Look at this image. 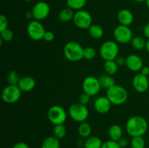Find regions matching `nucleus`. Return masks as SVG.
Returning <instances> with one entry per match:
<instances>
[{
    "label": "nucleus",
    "mask_w": 149,
    "mask_h": 148,
    "mask_svg": "<svg viewBox=\"0 0 149 148\" xmlns=\"http://www.w3.org/2000/svg\"><path fill=\"white\" fill-rule=\"evenodd\" d=\"M146 4L147 7L149 9V0H146Z\"/></svg>",
    "instance_id": "a18cd8bd"
},
{
    "label": "nucleus",
    "mask_w": 149,
    "mask_h": 148,
    "mask_svg": "<svg viewBox=\"0 0 149 148\" xmlns=\"http://www.w3.org/2000/svg\"><path fill=\"white\" fill-rule=\"evenodd\" d=\"M118 66L119 65L116 64L115 60H108L105 62L103 68H104V71L106 73V74L113 75L117 72Z\"/></svg>",
    "instance_id": "393cba45"
},
{
    "label": "nucleus",
    "mask_w": 149,
    "mask_h": 148,
    "mask_svg": "<svg viewBox=\"0 0 149 148\" xmlns=\"http://www.w3.org/2000/svg\"><path fill=\"white\" fill-rule=\"evenodd\" d=\"M20 79V78L19 76V74L15 71H10L7 77V83L9 84V85H17Z\"/></svg>",
    "instance_id": "c756f323"
},
{
    "label": "nucleus",
    "mask_w": 149,
    "mask_h": 148,
    "mask_svg": "<svg viewBox=\"0 0 149 148\" xmlns=\"http://www.w3.org/2000/svg\"><path fill=\"white\" fill-rule=\"evenodd\" d=\"M117 19L120 25L130 26L133 23L134 15L130 10L127 9H122L118 12Z\"/></svg>",
    "instance_id": "dca6fc26"
},
{
    "label": "nucleus",
    "mask_w": 149,
    "mask_h": 148,
    "mask_svg": "<svg viewBox=\"0 0 149 148\" xmlns=\"http://www.w3.org/2000/svg\"><path fill=\"white\" fill-rule=\"evenodd\" d=\"M132 86L138 93H145L149 87L148 76L142 74H136L132 78Z\"/></svg>",
    "instance_id": "ddd939ff"
},
{
    "label": "nucleus",
    "mask_w": 149,
    "mask_h": 148,
    "mask_svg": "<svg viewBox=\"0 0 149 148\" xmlns=\"http://www.w3.org/2000/svg\"><path fill=\"white\" fill-rule=\"evenodd\" d=\"M78 133L81 137L82 138H88L90 136L92 133V128L89 123L87 122H82L80 123L78 128Z\"/></svg>",
    "instance_id": "b1692460"
},
{
    "label": "nucleus",
    "mask_w": 149,
    "mask_h": 148,
    "mask_svg": "<svg viewBox=\"0 0 149 148\" xmlns=\"http://www.w3.org/2000/svg\"><path fill=\"white\" fill-rule=\"evenodd\" d=\"M131 148H145L146 142L143 136H134L130 141Z\"/></svg>",
    "instance_id": "c85d7f7f"
},
{
    "label": "nucleus",
    "mask_w": 149,
    "mask_h": 148,
    "mask_svg": "<svg viewBox=\"0 0 149 148\" xmlns=\"http://www.w3.org/2000/svg\"><path fill=\"white\" fill-rule=\"evenodd\" d=\"M65 57L71 62H77L84 58V48L76 41H68L63 47Z\"/></svg>",
    "instance_id": "7ed1b4c3"
},
{
    "label": "nucleus",
    "mask_w": 149,
    "mask_h": 148,
    "mask_svg": "<svg viewBox=\"0 0 149 148\" xmlns=\"http://www.w3.org/2000/svg\"><path fill=\"white\" fill-rule=\"evenodd\" d=\"M113 37L120 44H127L133 38L132 31L129 26L119 25L113 30Z\"/></svg>",
    "instance_id": "9b49d317"
},
{
    "label": "nucleus",
    "mask_w": 149,
    "mask_h": 148,
    "mask_svg": "<svg viewBox=\"0 0 149 148\" xmlns=\"http://www.w3.org/2000/svg\"><path fill=\"white\" fill-rule=\"evenodd\" d=\"M111 102L107 97H100L95 100L94 107L99 114H106L109 113L111 107Z\"/></svg>",
    "instance_id": "4468645a"
},
{
    "label": "nucleus",
    "mask_w": 149,
    "mask_h": 148,
    "mask_svg": "<svg viewBox=\"0 0 149 148\" xmlns=\"http://www.w3.org/2000/svg\"><path fill=\"white\" fill-rule=\"evenodd\" d=\"M119 48L113 41H107L102 44L100 48V55L105 61L115 60L119 55Z\"/></svg>",
    "instance_id": "20e7f679"
},
{
    "label": "nucleus",
    "mask_w": 149,
    "mask_h": 148,
    "mask_svg": "<svg viewBox=\"0 0 149 148\" xmlns=\"http://www.w3.org/2000/svg\"><path fill=\"white\" fill-rule=\"evenodd\" d=\"M46 32L45 27L39 20H32L27 26V33L33 41H40L44 39Z\"/></svg>",
    "instance_id": "1a4fd4ad"
},
{
    "label": "nucleus",
    "mask_w": 149,
    "mask_h": 148,
    "mask_svg": "<svg viewBox=\"0 0 149 148\" xmlns=\"http://www.w3.org/2000/svg\"><path fill=\"white\" fill-rule=\"evenodd\" d=\"M87 0H66L67 7L73 10H81L86 5Z\"/></svg>",
    "instance_id": "a878e982"
},
{
    "label": "nucleus",
    "mask_w": 149,
    "mask_h": 148,
    "mask_svg": "<svg viewBox=\"0 0 149 148\" xmlns=\"http://www.w3.org/2000/svg\"><path fill=\"white\" fill-rule=\"evenodd\" d=\"M33 17L36 20H45L50 13V7L46 1H41L36 3L31 10Z\"/></svg>",
    "instance_id": "f8f14e48"
},
{
    "label": "nucleus",
    "mask_w": 149,
    "mask_h": 148,
    "mask_svg": "<svg viewBox=\"0 0 149 148\" xmlns=\"http://www.w3.org/2000/svg\"><path fill=\"white\" fill-rule=\"evenodd\" d=\"M106 97L112 104L121 105L125 104L128 100V92L126 89L120 85L115 84L106 91Z\"/></svg>",
    "instance_id": "f03ea898"
},
{
    "label": "nucleus",
    "mask_w": 149,
    "mask_h": 148,
    "mask_svg": "<svg viewBox=\"0 0 149 148\" xmlns=\"http://www.w3.org/2000/svg\"><path fill=\"white\" fill-rule=\"evenodd\" d=\"M73 22L79 28L89 29V28L93 25V17L89 12L84 10H78L74 13Z\"/></svg>",
    "instance_id": "6e6552de"
},
{
    "label": "nucleus",
    "mask_w": 149,
    "mask_h": 148,
    "mask_svg": "<svg viewBox=\"0 0 149 148\" xmlns=\"http://www.w3.org/2000/svg\"><path fill=\"white\" fill-rule=\"evenodd\" d=\"M21 90L17 85H8L4 88L1 92V99L7 104H13L20 100Z\"/></svg>",
    "instance_id": "0eeeda50"
},
{
    "label": "nucleus",
    "mask_w": 149,
    "mask_h": 148,
    "mask_svg": "<svg viewBox=\"0 0 149 148\" xmlns=\"http://www.w3.org/2000/svg\"><path fill=\"white\" fill-rule=\"evenodd\" d=\"M101 148H121L117 142L113 140H109L103 143Z\"/></svg>",
    "instance_id": "72a5a7b5"
},
{
    "label": "nucleus",
    "mask_w": 149,
    "mask_h": 148,
    "mask_svg": "<svg viewBox=\"0 0 149 148\" xmlns=\"http://www.w3.org/2000/svg\"><path fill=\"white\" fill-rule=\"evenodd\" d=\"M68 113L73 120L79 123L84 122L89 116V110L87 106L79 102L73 103L69 107Z\"/></svg>",
    "instance_id": "39448f33"
},
{
    "label": "nucleus",
    "mask_w": 149,
    "mask_h": 148,
    "mask_svg": "<svg viewBox=\"0 0 149 148\" xmlns=\"http://www.w3.org/2000/svg\"><path fill=\"white\" fill-rule=\"evenodd\" d=\"M47 118L49 122L53 125L63 124L67 119V113L63 107L53 105L47 111Z\"/></svg>",
    "instance_id": "423d86ee"
},
{
    "label": "nucleus",
    "mask_w": 149,
    "mask_h": 148,
    "mask_svg": "<svg viewBox=\"0 0 149 148\" xmlns=\"http://www.w3.org/2000/svg\"><path fill=\"white\" fill-rule=\"evenodd\" d=\"M132 47L136 50H143L146 48V41L141 36H134L130 41Z\"/></svg>",
    "instance_id": "bb28decb"
},
{
    "label": "nucleus",
    "mask_w": 149,
    "mask_h": 148,
    "mask_svg": "<svg viewBox=\"0 0 149 148\" xmlns=\"http://www.w3.org/2000/svg\"><path fill=\"white\" fill-rule=\"evenodd\" d=\"M135 2H143V1H146V0H133Z\"/></svg>",
    "instance_id": "c03bdc74"
},
{
    "label": "nucleus",
    "mask_w": 149,
    "mask_h": 148,
    "mask_svg": "<svg viewBox=\"0 0 149 148\" xmlns=\"http://www.w3.org/2000/svg\"><path fill=\"white\" fill-rule=\"evenodd\" d=\"M115 62H116L119 66H122V65H126V57H124L122 56H118L115 59Z\"/></svg>",
    "instance_id": "4c0bfd02"
},
{
    "label": "nucleus",
    "mask_w": 149,
    "mask_h": 148,
    "mask_svg": "<svg viewBox=\"0 0 149 148\" xmlns=\"http://www.w3.org/2000/svg\"><path fill=\"white\" fill-rule=\"evenodd\" d=\"M122 134H123V130L119 125L113 124L109 128V136L111 140L118 142L122 137Z\"/></svg>",
    "instance_id": "a211bd4d"
},
{
    "label": "nucleus",
    "mask_w": 149,
    "mask_h": 148,
    "mask_svg": "<svg viewBox=\"0 0 149 148\" xmlns=\"http://www.w3.org/2000/svg\"><path fill=\"white\" fill-rule=\"evenodd\" d=\"M125 128L128 134L132 137L143 136L148 131V124L143 117L134 115L128 119Z\"/></svg>",
    "instance_id": "f257e3e1"
},
{
    "label": "nucleus",
    "mask_w": 149,
    "mask_h": 148,
    "mask_svg": "<svg viewBox=\"0 0 149 148\" xmlns=\"http://www.w3.org/2000/svg\"><path fill=\"white\" fill-rule=\"evenodd\" d=\"M96 55H97V51L95 48L91 46L84 48V59L91 60L95 58Z\"/></svg>",
    "instance_id": "7c9ffc66"
},
{
    "label": "nucleus",
    "mask_w": 149,
    "mask_h": 148,
    "mask_svg": "<svg viewBox=\"0 0 149 148\" xmlns=\"http://www.w3.org/2000/svg\"><path fill=\"white\" fill-rule=\"evenodd\" d=\"M140 73L142 74V75H146V76H148L149 75V67L148 66H143L141 68V71H140Z\"/></svg>",
    "instance_id": "ea45409f"
},
{
    "label": "nucleus",
    "mask_w": 149,
    "mask_h": 148,
    "mask_svg": "<svg viewBox=\"0 0 149 148\" xmlns=\"http://www.w3.org/2000/svg\"><path fill=\"white\" fill-rule=\"evenodd\" d=\"M74 16V10H71L69 7H66V8L63 9V10L60 12L58 17H59V20H61V21L64 22V23H67V22H69L70 20H73Z\"/></svg>",
    "instance_id": "5701e85b"
},
{
    "label": "nucleus",
    "mask_w": 149,
    "mask_h": 148,
    "mask_svg": "<svg viewBox=\"0 0 149 148\" xmlns=\"http://www.w3.org/2000/svg\"><path fill=\"white\" fill-rule=\"evenodd\" d=\"M67 133V130L65 126L63 124L55 125L53 128V134L54 136L58 139H63Z\"/></svg>",
    "instance_id": "cd10ccee"
},
{
    "label": "nucleus",
    "mask_w": 149,
    "mask_h": 148,
    "mask_svg": "<svg viewBox=\"0 0 149 148\" xmlns=\"http://www.w3.org/2000/svg\"><path fill=\"white\" fill-rule=\"evenodd\" d=\"M55 39V34L53 33V32L50 31V30H47L45 33V36H44V40L47 42H50L52 41Z\"/></svg>",
    "instance_id": "c9c22d12"
},
{
    "label": "nucleus",
    "mask_w": 149,
    "mask_h": 148,
    "mask_svg": "<svg viewBox=\"0 0 149 148\" xmlns=\"http://www.w3.org/2000/svg\"><path fill=\"white\" fill-rule=\"evenodd\" d=\"M100 86L99 79L95 76L86 77L82 82V89L83 91L86 94H89L90 97L95 96L100 92Z\"/></svg>",
    "instance_id": "9d476101"
},
{
    "label": "nucleus",
    "mask_w": 149,
    "mask_h": 148,
    "mask_svg": "<svg viewBox=\"0 0 149 148\" xmlns=\"http://www.w3.org/2000/svg\"><path fill=\"white\" fill-rule=\"evenodd\" d=\"M146 49L147 52L149 53V39L146 41Z\"/></svg>",
    "instance_id": "37998d69"
},
{
    "label": "nucleus",
    "mask_w": 149,
    "mask_h": 148,
    "mask_svg": "<svg viewBox=\"0 0 149 148\" xmlns=\"http://www.w3.org/2000/svg\"><path fill=\"white\" fill-rule=\"evenodd\" d=\"M0 35H1V43H2V41H11L14 37V33L13 30H10V28H7L5 30L0 31Z\"/></svg>",
    "instance_id": "2f4dec72"
},
{
    "label": "nucleus",
    "mask_w": 149,
    "mask_h": 148,
    "mask_svg": "<svg viewBox=\"0 0 149 148\" xmlns=\"http://www.w3.org/2000/svg\"><path fill=\"white\" fill-rule=\"evenodd\" d=\"M103 145L101 139L95 136H90L84 141V148H101Z\"/></svg>",
    "instance_id": "aec40b11"
},
{
    "label": "nucleus",
    "mask_w": 149,
    "mask_h": 148,
    "mask_svg": "<svg viewBox=\"0 0 149 148\" xmlns=\"http://www.w3.org/2000/svg\"><path fill=\"white\" fill-rule=\"evenodd\" d=\"M143 33L146 37L149 39V22L143 27Z\"/></svg>",
    "instance_id": "a19ab883"
},
{
    "label": "nucleus",
    "mask_w": 149,
    "mask_h": 148,
    "mask_svg": "<svg viewBox=\"0 0 149 148\" xmlns=\"http://www.w3.org/2000/svg\"><path fill=\"white\" fill-rule=\"evenodd\" d=\"M8 20L4 15L1 14L0 15V31L8 28Z\"/></svg>",
    "instance_id": "f704fd0d"
},
{
    "label": "nucleus",
    "mask_w": 149,
    "mask_h": 148,
    "mask_svg": "<svg viewBox=\"0 0 149 148\" xmlns=\"http://www.w3.org/2000/svg\"><path fill=\"white\" fill-rule=\"evenodd\" d=\"M41 148H60L59 139L55 136H48L43 140Z\"/></svg>",
    "instance_id": "412c9836"
},
{
    "label": "nucleus",
    "mask_w": 149,
    "mask_h": 148,
    "mask_svg": "<svg viewBox=\"0 0 149 148\" xmlns=\"http://www.w3.org/2000/svg\"><path fill=\"white\" fill-rule=\"evenodd\" d=\"M23 1H27V2H31V1H35V0H23Z\"/></svg>",
    "instance_id": "49530a36"
},
{
    "label": "nucleus",
    "mask_w": 149,
    "mask_h": 148,
    "mask_svg": "<svg viewBox=\"0 0 149 148\" xmlns=\"http://www.w3.org/2000/svg\"><path fill=\"white\" fill-rule=\"evenodd\" d=\"M13 148H30V147L27 145L26 143L23 142H20L16 143L15 145L13 146Z\"/></svg>",
    "instance_id": "58836bf2"
},
{
    "label": "nucleus",
    "mask_w": 149,
    "mask_h": 148,
    "mask_svg": "<svg viewBox=\"0 0 149 148\" xmlns=\"http://www.w3.org/2000/svg\"><path fill=\"white\" fill-rule=\"evenodd\" d=\"M25 16H26V18L28 19V20H29V19L33 18V14H32V12L31 11L26 12V14H25Z\"/></svg>",
    "instance_id": "79ce46f5"
},
{
    "label": "nucleus",
    "mask_w": 149,
    "mask_h": 148,
    "mask_svg": "<svg viewBox=\"0 0 149 148\" xmlns=\"http://www.w3.org/2000/svg\"><path fill=\"white\" fill-rule=\"evenodd\" d=\"M90 98H91V97H90L89 94L83 92L82 94H80L79 97V102L80 104L87 106V104L90 102Z\"/></svg>",
    "instance_id": "473e14b6"
},
{
    "label": "nucleus",
    "mask_w": 149,
    "mask_h": 148,
    "mask_svg": "<svg viewBox=\"0 0 149 148\" xmlns=\"http://www.w3.org/2000/svg\"><path fill=\"white\" fill-rule=\"evenodd\" d=\"M125 65L131 71L138 72V71H141V68L143 67V62L142 59L138 55L132 54L126 57V65Z\"/></svg>",
    "instance_id": "2eb2a0df"
},
{
    "label": "nucleus",
    "mask_w": 149,
    "mask_h": 148,
    "mask_svg": "<svg viewBox=\"0 0 149 148\" xmlns=\"http://www.w3.org/2000/svg\"><path fill=\"white\" fill-rule=\"evenodd\" d=\"M11 1H15V0H11Z\"/></svg>",
    "instance_id": "de8ad7c7"
},
{
    "label": "nucleus",
    "mask_w": 149,
    "mask_h": 148,
    "mask_svg": "<svg viewBox=\"0 0 149 148\" xmlns=\"http://www.w3.org/2000/svg\"><path fill=\"white\" fill-rule=\"evenodd\" d=\"M98 79L102 89H106L108 90L116 84L114 78L112 77V75H108V74L101 75L99 77Z\"/></svg>",
    "instance_id": "6ab92c4d"
},
{
    "label": "nucleus",
    "mask_w": 149,
    "mask_h": 148,
    "mask_svg": "<svg viewBox=\"0 0 149 148\" xmlns=\"http://www.w3.org/2000/svg\"><path fill=\"white\" fill-rule=\"evenodd\" d=\"M117 142L118 144H119V146L121 147V148H125L126 147H127V145L130 144L129 139L127 137H123V136H122Z\"/></svg>",
    "instance_id": "e433bc0d"
},
{
    "label": "nucleus",
    "mask_w": 149,
    "mask_h": 148,
    "mask_svg": "<svg viewBox=\"0 0 149 148\" xmlns=\"http://www.w3.org/2000/svg\"><path fill=\"white\" fill-rule=\"evenodd\" d=\"M88 32L90 36L92 38L95 39H99L103 37L104 34V30L103 28L97 24H93L88 29Z\"/></svg>",
    "instance_id": "4be33fe9"
},
{
    "label": "nucleus",
    "mask_w": 149,
    "mask_h": 148,
    "mask_svg": "<svg viewBox=\"0 0 149 148\" xmlns=\"http://www.w3.org/2000/svg\"><path fill=\"white\" fill-rule=\"evenodd\" d=\"M17 86L22 92H29L35 88L36 81L31 76H23L20 78Z\"/></svg>",
    "instance_id": "f3484780"
}]
</instances>
